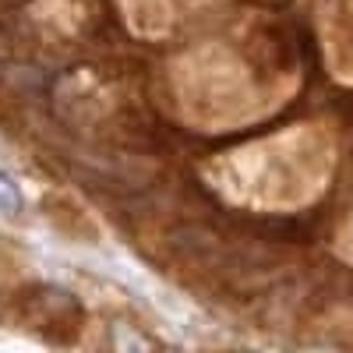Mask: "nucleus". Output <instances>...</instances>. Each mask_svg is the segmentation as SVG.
<instances>
[{
    "label": "nucleus",
    "instance_id": "nucleus-1",
    "mask_svg": "<svg viewBox=\"0 0 353 353\" xmlns=\"http://www.w3.org/2000/svg\"><path fill=\"white\" fill-rule=\"evenodd\" d=\"M18 209V191L0 176V212H14Z\"/></svg>",
    "mask_w": 353,
    "mask_h": 353
}]
</instances>
